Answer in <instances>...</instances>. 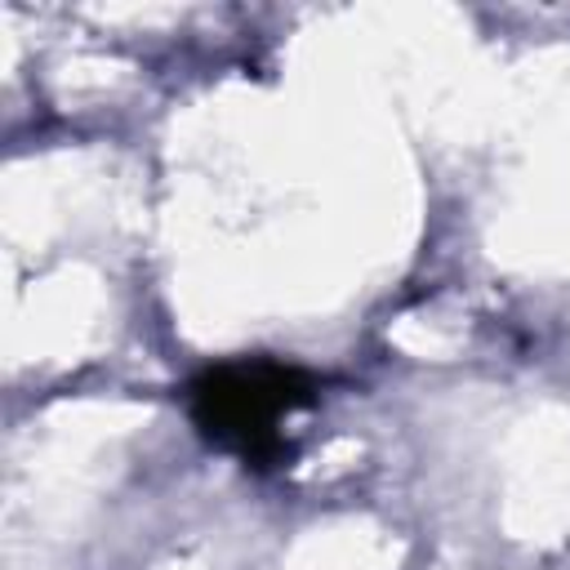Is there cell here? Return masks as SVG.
Wrapping results in <instances>:
<instances>
[{
    "instance_id": "6da1fadb",
    "label": "cell",
    "mask_w": 570,
    "mask_h": 570,
    "mask_svg": "<svg viewBox=\"0 0 570 570\" xmlns=\"http://www.w3.org/2000/svg\"><path fill=\"white\" fill-rule=\"evenodd\" d=\"M312 396V383L289 365H218L191 387L196 423L240 454H267L276 445V419Z\"/></svg>"
}]
</instances>
